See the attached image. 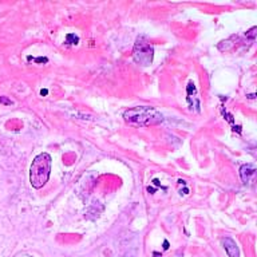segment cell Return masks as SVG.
Here are the masks:
<instances>
[{"label":"cell","mask_w":257,"mask_h":257,"mask_svg":"<svg viewBox=\"0 0 257 257\" xmlns=\"http://www.w3.org/2000/svg\"><path fill=\"white\" fill-rule=\"evenodd\" d=\"M126 122L138 126H154L163 121V117L157 108L149 106H138L126 110L123 114Z\"/></svg>","instance_id":"1"},{"label":"cell","mask_w":257,"mask_h":257,"mask_svg":"<svg viewBox=\"0 0 257 257\" xmlns=\"http://www.w3.org/2000/svg\"><path fill=\"white\" fill-rule=\"evenodd\" d=\"M51 171V157L47 153H42L35 157L30 167V182L32 188H43L50 178Z\"/></svg>","instance_id":"2"},{"label":"cell","mask_w":257,"mask_h":257,"mask_svg":"<svg viewBox=\"0 0 257 257\" xmlns=\"http://www.w3.org/2000/svg\"><path fill=\"white\" fill-rule=\"evenodd\" d=\"M154 56V50L153 46L149 43V40L145 36H139L137 39L134 50H133V58L138 64L141 66H149L153 62Z\"/></svg>","instance_id":"3"},{"label":"cell","mask_w":257,"mask_h":257,"mask_svg":"<svg viewBox=\"0 0 257 257\" xmlns=\"http://www.w3.org/2000/svg\"><path fill=\"white\" fill-rule=\"evenodd\" d=\"M222 247L225 249V252L228 253L229 257H240V250H238V247H237L236 241L230 238V237H224L222 240Z\"/></svg>","instance_id":"4"},{"label":"cell","mask_w":257,"mask_h":257,"mask_svg":"<svg viewBox=\"0 0 257 257\" xmlns=\"http://www.w3.org/2000/svg\"><path fill=\"white\" fill-rule=\"evenodd\" d=\"M240 175H241V180L242 182H249L250 178L254 175V167L253 165H242L240 169Z\"/></svg>","instance_id":"5"},{"label":"cell","mask_w":257,"mask_h":257,"mask_svg":"<svg viewBox=\"0 0 257 257\" xmlns=\"http://www.w3.org/2000/svg\"><path fill=\"white\" fill-rule=\"evenodd\" d=\"M78 42H79L78 36H75V35H73V34L67 35V43H68V44H77Z\"/></svg>","instance_id":"6"},{"label":"cell","mask_w":257,"mask_h":257,"mask_svg":"<svg viewBox=\"0 0 257 257\" xmlns=\"http://www.w3.org/2000/svg\"><path fill=\"white\" fill-rule=\"evenodd\" d=\"M0 103H6V104H11L12 102L8 101L7 98H4V97H0Z\"/></svg>","instance_id":"7"},{"label":"cell","mask_w":257,"mask_h":257,"mask_svg":"<svg viewBox=\"0 0 257 257\" xmlns=\"http://www.w3.org/2000/svg\"><path fill=\"white\" fill-rule=\"evenodd\" d=\"M16 257H31L30 254H17Z\"/></svg>","instance_id":"8"}]
</instances>
